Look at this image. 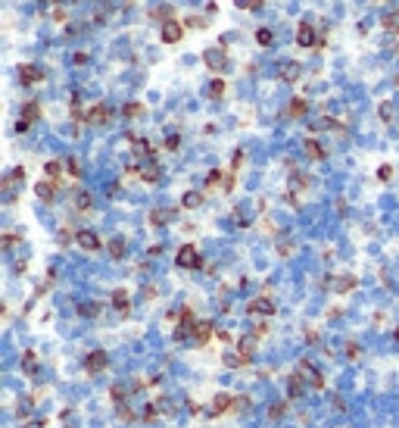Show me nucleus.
<instances>
[{
    "label": "nucleus",
    "instance_id": "f257e3e1",
    "mask_svg": "<svg viewBox=\"0 0 399 428\" xmlns=\"http://www.w3.org/2000/svg\"><path fill=\"white\" fill-rule=\"evenodd\" d=\"M196 316H193V309L190 306H184L181 313H178V325H175V341H187V338H193V328H196Z\"/></svg>",
    "mask_w": 399,
    "mask_h": 428
},
{
    "label": "nucleus",
    "instance_id": "f03ea898",
    "mask_svg": "<svg viewBox=\"0 0 399 428\" xmlns=\"http://www.w3.org/2000/svg\"><path fill=\"white\" fill-rule=\"evenodd\" d=\"M175 263L181 269H200V266H203V256H200V250L193 244H181L178 253H175Z\"/></svg>",
    "mask_w": 399,
    "mask_h": 428
},
{
    "label": "nucleus",
    "instance_id": "7ed1b4c3",
    "mask_svg": "<svg viewBox=\"0 0 399 428\" xmlns=\"http://www.w3.org/2000/svg\"><path fill=\"white\" fill-rule=\"evenodd\" d=\"M75 244L82 247V250H88V253H97V250L103 247L100 235H97V231H91V228H78V231H75Z\"/></svg>",
    "mask_w": 399,
    "mask_h": 428
},
{
    "label": "nucleus",
    "instance_id": "20e7f679",
    "mask_svg": "<svg viewBox=\"0 0 399 428\" xmlns=\"http://www.w3.org/2000/svg\"><path fill=\"white\" fill-rule=\"evenodd\" d=\"M203 63L212 72H225L228 69V50L225 47H209V50H203Z\"/></svg>",
    "mask_w": 399,
    "mask_h": 428
},
{
    "label": "nucleus",
    "instance_id": "39448f33",
    "mask_svg": "<svg viewBox=\"0 0 399 428\" xmlns=\"http://www.w3.org/2000/svg\"><path fill=\"white\" fill-rule=\"evenodd\" d=\"M296 372H300L312 387H325V375H322V369H318L312 360H300V369H296Z\"/></svg>",
    "mask_w": 399,
    "mask_h": 428
},
{
    "label": "nucleus",
    "instance_id": "423d86ee",
    "mask_svg": "<svg viewBox=\"0 0 399 428\" xmlns=\"http://www.w3.org/2000/svg\"><path fill=\"white\" fill-rule=\"evenodd\" d=\"M125 141L131 144V150H134V157H137V160H144V163H150V160H153V144H150L147 138H137V135H125Z\"/></svg>",
    "mask_w": 399,
    "mask_h": 428
},
{
    "label": "nucleus",
    "instance_id": "0eeeda50",
    "mask_svg": "<svg viewBox=\"0 0 399 428\" xmlns=\"http://www.w3.org/2000/svg\"><path fill=\"white\" fill-rule=\"evenodd\" d=\"M106 363H109L106 350H91V353L85 357V372H88V375H100V372L106 369Z\"/></svg>",
    "mask_w": 399,
    "mask_h": 428
},
{
    "label": "nucleus",
    "instance_id": "6e6552de",
    "mask_svg": "<svg viewBox=\"0 0 399 428\" xmlns=\"http://www.w3.org/2000/svg\"><path fill=\"white\" fill-rule=\"evenodd\" d=\"M159 38H163V44H178L184 38V22H178V19L166 22L163 28H159Z\"/></svg>",
    "mask_w": 399,
    "mask_h": 428
},
{
    "label": "nucleus",
    "instance_id": "1a4fd4ad",
    "mask_svg": "<svg viewBox=\"0 0 399 428\" xmlns=\"http://www.w3.org/2000/svg\"><path fill=\"white\" fill-rule=\"evenodd\" d=\"M247 313H250V316H274L277 306H274V300H268V297H256V300L247 303Z\"/></svg>",
    "mask_w": 399,
    "mask_h": 428
},
{
    "label": "nucleus",
    "instance_id": "9d476101",
    "mask_svg": "<svg viewBox=\"0 0 399 428\" xmlns=\"http://www.w3.org/2000/svg\"><path fill=\"white\" fill-rule=\"evenodd\" d=\"M109 119H112V109H109L106 103H94V106L88 109V116H85L88 125H106Z\"/></svg>",
    "mask_w": 399,
    "mask_h": 428
},
{
    "label": "nucleus",
    "instance_id": "9b49d317",
    "mask_svg": "<svg viewBox=\"0 0 399 428\" xmlns=\"http://www.w3.org/2000/svg\"><path fill=\"white\" fill-rule=\"evenodd\" d=\"M19 82H22V85H41V82H44V69L34 66V63L19 66Z\"/></svg>",
    "mask_w": 399,
    "mask_h": 428
},
{
    "label": "nucleus",
    "instance_id": "f8f14e48",
    "mask_svg": "<svg viewBox=\"0 0 399 428\" xmlns=\"http://www.w3.org/2000/svg\"><path fill=\"white\" fill-rule=\"evenodd\" d=\"M300 75H303V66H300L296 60H287V63H281V66H277V79H281V82H287V85L300 82Z\"/></svg>",
    "mask_w": 399,
    "mask_h": 428
},
{
    "label": "nucleus",
    "instance_id": "ddd939ff",
    "mask_svg": "<svg viewBox=\"0 0 399 428\" xmlns=\"http://www.w3.org/2000/svg\"><path fill=\"white\" fill-rule=\"evenodd\" d=\"M296 44L300 47H315V44H322V38L315 34V28L309 22H300L296 25Z\"/></svg>",
    "mask_w": 399,
    "mask_h": 428
},
{
    "label": "nucleus",
    "instance_id": "4468645a",
    "mask_svg": "<svg viewBox=\"0 0 399 428\" xmlns=\"http://www.w3.org/2000/svg\"><path fill=\"white\" fill-rule=\"evenodd\" d=\"M175 216H178L175 207H156V210H150V225H153V228H163V225H169Z\"/></svg>",
    "mask_w": 399,
    "mask_h": 428
},
{
    "label": "nucleus",
    "instance_id": "2eb2a0df",
    "mask_svg": "<svg viewBox=\"0 0 399 428\" xmlns=\"http://www.w3.org/2000/svg\"><path fill=\"white\" fill-rule=\"evenodd\" d=\"M303 150H306V157H309V160H318V163L328 160V147L318 141V138H306V141H303Z\"/></svg>",
    "mask_w": 399,
    "mask_h": 428
},
{
    "label": "nucleus",
    "instance_id": "dca6fc26",
    "mask_svg": "<svg viewBox=\"0 0 399 428\" xmlns=\"http://www.w3.org/2000/svg\"><path fill=\"white\" fill-rule=\"evenodd\" d=\"M358 285L355 275H340V278H325V288H334L337 294H349L352 288Z\"/></svg>",
    "mask_w": 399,
    "mask_h": 428
},
{
    "label": "nucleus",
    "instance_id": "f3484780",
    "mask_svg": "<svg viewBox=\"0 0 399 428\" xmlns=\"http://www.w3.org/2000/svg\"><path fill=\"white\" fill-rule=\"evenodd\" d=\"M72 203H75V210H78V213H91V210H94V197H91V191H85V188H75V194H72Z\"/></svg>",
    "mask_w": 399,
    "mask_h": 428
},
{
    "label": "nucleus",
    "instance_id": "a211bd4d",
    "mask_svg": "<svg viewBox=\"0 0 399 428\" xmlns=\"http://www.w3.org/2000/svg\"><path fill=\"white\" fill-rule=\"evenodd\" d=\"M34 194H37V200L53 203V200H56V181H50V178L37 181V184H34Z\"/></svg>",
    "mask_w": 399,
    "mask_h": 428
},
{
    "label": "nucleus",
    "instance_id": "6ab92c4d",
    "mask_svg": "<svg viewBox=\"0 0 399 428\" xmlns=\"http://www.w3.org/2000/svg\"><path fill=\"white\" fill-rule=\"evenodd\" d=\"M109 303H112V309H118V313H131V297H128V291L125 288H115L112 291V297H109Z\"/></svg>",
    "mask_w": 399,
    "mask_h": 428
},
{
    "label": "nucleus",
    "instance_id": "aec40b11",
    "mask_svg": "<svg viewBox=\"0 0 399 428\" xmlns=\"http://www.w3.org/2000/svg\"><path fill=\"white\" fill-rule=\"evenodd\" d=\"M137 175H141V178H144L147 184H156L159 178H163V166H159V163H153V160H150V163H144V166H137Z\"/></svg>",
    "mask_w": 399,
    "mask_h": 428
},
{
    "label": "nucleus",
    "instance_id": "412c9836",
    "mask_svg": "<svg viewBox=\"0 0 399 428\" xmlns=\"http://www.w3.org/2000/svg\"><path fill=\"white\" fill-rule=\"evenodd\" d=\"M212 334H215V325H212L209 319H200V322H196V328H193V341H196V344H206Z\"/></svg>",
    "mask_w": 399,
    "mask_h": 428
},
{
    "label": "nucleus",
    "instance_id": "4be33fe9",
    "mask_svg": "<svg viewBox=\"0 0 399 428\" xmlns=\"http://www.w3.org/2000/svg\"><path fill=\"white\" fill-rule=\"evenodd\" d=\"M234 400H237V397H231V394H218V397L212 400V410H209V416H222V413H231V410H234Z\"/></svg>",
    "mask_w": 399,
    "mask_h": 428
},
{
    "label": "nucleus",
    "instance_id": "5701e85b",
    "mask_svg": "<svg viewBox=\"0 0 399 428\" xmlns=\"http://www.w3.org/2000/svg\"><path fill=\"white\" fill-rule=\"evenodd\" d=\"M203 191H184V197H181V207L184 210H200V207H203Z\"/></svg>",
    "mask_w": 399,
    "mask_h": 428
},
{
    "label": "nucleus",
    "instance_id": "b1692460",
    "mask_svg": "<svg viewBox=\"0 0 399 428\" xmlns=\"http://www.w3.org/2000/svg\"><path fill=\"white\" fill-rule=\"evenodd\" d=\"M306 113H309V103H306L303 97H293V100L287 103V116H290V119H303Z\"/></svg>",
    "mask_w": 399,
    "mask_h": 428
},
{
    "label": "nucleus",
    "instance_id": "393cba45",
    "mask_svg": "<svg viewBox=\"0 0 399 428\" xmlns=\"http://www.w3.org/2000/svg\"><path fill=\"white\" fill-rule=\"evenodd\" d=\"M69 116H72V122H85V109H82V97L78 94H72V100H69Z\"/></svg>",
    "mask_w": 399,
    "mask_h": 428
},
{
    "label": "nucleus",
    "instance_id": "a878e982",
    "mask_svg": "<svg viewBox=\"0 0 399 428\" xmlns=\"http://www.w3.org/2000/svg\"><path fill=\"white\" fill-rule=\"evenodd\" d=\"M150 19H156V22H172L175 19V10L169 7V4H163V7H156V10H150Z\"/></svg>",
    "mask_w": 399,
    "mask_h": 428
},
{
    "label": "nucleus",
    "instance_id": "bb28decb",
    "mask_svg": "<svg viewBox=\"0 0 399 428\" xmlns=\"http://www.w3.org/2000/svg\"><path fill=\"white\" fill-rule=\"evenodd\" d=\"M237 353H241V357H247V360H253V353H256V338H241V341H237Z\"/></svg>",
    "mask_w": 399,
    "mask_h": 428
},
{
    "label": "nucleus",
    "instance_id": "cd10ccee",
    "mask_svg": "<svg viewBox=\"0 0 399 428\" xmlns=\"http://www.w3.org/2000/svg\"><path fill=\"white\" fill-rule=\"evenodd\" d=\"M37 116H41V103H37V100H28V103L22 106V122H28V125H31V122L37 119Z\"/></svg>",
    "mask_w": 399,
    "mask_h": 428
},
{
    "label": "nucleus",
    "instance_id": "c85d7f7f",
    "mask_svg": "<svg viewBox=\"0 0 399 428\" xmlns=\"http://www.w3.org/2000/svg\"><path fill=\"white\" fill-rule=\"evenodd\" d=\"M106 250H109V256H112V259H122V256H125V250H128V244H125V238H112V241L106 244Z\"/></svg>",
    "mask_w": 399,
    "mask_h": 428
},
{
    "label": "nucleus",
    "instance_id": "c756f323",
    "mask_svg": "<svg viewBox=\"0 0 399 428\" xmlns=\"http://www.w3.org/2000/svg\"><path fill=\"white\" fill-rule=\"evenodd\" d=\"M100 303H94V300H85L82 306H78V316H85V319H94V316H100Z\"/></svg>",
    "mask_w": 399,
    "mask_h": 428
},
{
    "label": "nucleus",
    "instance_id": "7c9ffc66",
    "mask_svg": "<svg viewBox=\"0 0 399 428\" xmlns=\"http://www.w3.org/2000/svg\"><path fill=\"white\" fill-rule=\"evenodd\" d=\"M381 25L390 31V34H399V10H393V13H387L384 19H381Z\"/></svg>",
    "mask_w": 399,
    "mask_h": 428
},
{
    "label": "nucleus",
    "instance_id": "2f4dec72",
    "mask_svg": "<svg viewBox=\"0 0 399 428\" xmlns=\"http://www.w3.org/2000/svg\"><path fill=\"white\" fill-rule=\"evenodd\" d=\"M225 91H228L225 79H212V82H209V97H212V100H222V97H225Z\"/></svg>",
    "mask_w": 399,
    "mask_h": 428
},
{
    "label": "nucleus",
    "instance_id": "473e14b6",
    "mask_svg": "<svg viewBox=\"0 0 399 428\" xmlns=\"http://www.w3.org/2000/svg\"><path fill=\"white\" fill-rule=\"evenodd\" d=\"M303 381H306V378H303L300 372H296V375H290V397H293V400H296V397H303V391H306V384H303Z\"/></svg>",
    "mask_w": 399,
    "mask_h": 428
},
{
    "label": "nucleus",
    "instance_id": "72a5a7b5",
    "mask_svg": "<svg viewBox=\"0 0 399 428\" xmlns=\"http://www.w3.org/2000/svg\"><path fill=\"white\" fill-rule=\"evenodd\" d=\"M122 116H125V119H137V116H144V103H137V100L125 103L122 106Z\"/></svg>",
    "mask_w": 399,
    "mask_h": 428
},
{
    "label": "nucleus",
    "instance_id": "f704fd0d",
    "mask_svg": "<svg viewBox=\"0 0 399 428\" xmlns=\"http://www.w3.org/2000/svg\"><path fill=\"white\" fill-rule=\"evenodd\" d=\"M109 397H112V403H115V406H125V397H128V391H125L122 384H112V387H109Z\"/></svg>",
    "mask_w": 399,
    "mask_h": 428
},
{
    "label": "nucleus",
    "instance_id": "c9c22d12",
    "mask_svg": "<svg viewBox=\"0 0 399 428\" xmlns=\"http://www.w3.org/2000/svg\"><path fill=\"white\" fill-rule=\"evenodd\" d=\"M225 360V366L228 369H244V366H250L253 360H247V357H241V353H234V357H222Z\"/></svg>",
    "mask_w": 399,
    "mask_h": 428
},
{
    "label": "nucleus",
    "instance_id": "e433bc0d",
    "mask_svg": "<svg viewBox=\"0 0 399 428\" xmlns=\"http://www.w3.org/2000/svg\"><path fill=\"white\" fill-rule=\"evenodd\" d=\"M256 41H259V44H262V47H271V44H274V31H271V28H265V25H262V28H259V31H256Z\"/></svg>",
    "mask_w": 399,
    "mask_h": 428
},
{
    "label": "nucleus",
    "instance_id": "4c0bfd02",
    "mask_svg": "<svg viewBox=\"0 0 399 428\" xmlns=\"http://www.w3.org/2000/svg\"><path fill=\"white\" fill-rule=\"evenodd\" d=\"M59 172H63V163H56V160H47V163H44V175H47L50 181H56Z\"/></svg>",
    "mask_w": 399,
    "mask_h": 428
},
{
    "label": "nucleus",
    "instance_id": "58836bf2",
    "mask_svg": "<svg viewBox=\"0 0 399 428\" xmlns=\"http://www.w3.org/2000/svg\"><path fill=\"white\" fill-rule=\"evenodd\" d=\"M22 369L25 372H34L37 369V353H34V350H25V353H22Z\"/></svg>",
    "mask_w": 399,
    "mask_h": 428
},
{
    "label": "nucleus",
    "instance_id": "ea45409f",
    "mask_svg": "<svg viewBox=\"0 0 399 428\" xmlns=\"http://www.w3.org/2000/svg\"><path fill=\"white\" fill-rule=\"evenodd\" d=\"M234 7L237 10H262L265 0H234Z\"/></svg>",
    "mask_w": 399,
    "mask_h": 428
},
{
    "label": "nucleus",
    "instance_id": "a19ab883",
    "mask_svg": "<svg viewBox=\"0 0 399 428\" xmlns=\"http://www.w3.org/2000/svg\"><path fill=\"white\" fill-rule=\"evenodd\" d=\"M225 178H228V175H225L222 169H212V172L206 175V188H215V184H225Z\"/></svg>",
    "mask_w": 399,
    "mask_h": 428
},
{
    "label": "nucleus",
    "instance_id": "79ce46f5",
    "mask_svg": "<svg viewBox=\"0 0 399 428\" xmlns=\"http://www.w3.org/2000/svg\"><path fill=\"white\" fill-rule=\"evenodd\" d=\"M66 172H69V175L78 181V178H82V163H78L75 157H69V160H66Z\"/></svg>",
    "mask_w": 399,
    "mask_h": 428
},
{
    "label": "nucleus",
    "instance_id": "37998d69",
    "mask_svg": "<svg viewBox=\"0 0 399 428\" xmlns=\"http://www.w3.org/2000/svg\"><path fill=\"white\" fill-rule=\"evenodd\" d=\"M159 410H163V406H159V400H156V403H147V406H144V422H153V419L159 416Z\"/></svg>",
    "mask_w": 399,
    "mask_h": 428
},
{
    "label": "nucleus",
    "instance_id": "c03bdc74",
    "mask_svg": "<svg viewBox=\"0 0 399 428\" xmlns=\"http://www.w3.org/2000/svg\"><path fill=\"white\" fill-rule=\"evenodd\" d=\"M284 413H287V403H271L268 406V419H281Z\"/></svg>",
    "mask_w": 399,
    "mask_h": 428
},
{
    "label": "nucleus",
    "instance_id": "a18cd8bd",
    "mask_svg": "<svg viewBox=\"0 0 399 428\" xmlns=\"http://www.w3.org/2000/svg\"><path fill=\"white\" fill-rule=\"evenodd\" d=\"M381 119H384L387 125L393 122V103H390V100H384V103H381Z\"/></svg>",
    "mask_w": 399,
    "mask_h": 428
},
{
    "label": "nucleus",
    "instance_id": "49530a36",
    "mask_svg": "<svg viewBox=\"0 0 399 428\" xmlns=\"http://www.w3.org/2000/svg\"><path fill=\"white\" fill-rule=\"evenodd\" d=\"M19 241H22V238L16 235V231H10V235H4V244H0V247H4V250H13Z\"/></svg>",
    "mask_w": 399,
    "mask_h": 428
},
{
    "label": "nucleus",
    "instance_id": "de8ad7c7",
    "mask_svg": "<svg viewBox=\"0 0 399 428\" xmlns=\"http://www.w3.org/2000/svg\"><path fill=\"white\" fill-rule=\"evenodd\" d=\"M290 188H293V191H296V188H300V191H303V188H309V175H296V172H293Z\"/></svg>",
    "mask_w": 399,
    "mask_h": 428
},
{
    "label": "nucleus",
    "instance_id": "09e8293b",
    "mask_svg": "<svg viewBox=\"0 0 399 428\" xmlns=\"http://www.w3.org/2000/svg\"><path fill=\"white\" fill-rule=\"evenodd\" d=\"M358 353H362V347H358L355 341H349L346 344V360H358Z\"/></svg>",
    "mask_w": 399,
    "mask_h": 428
},
{
    "label": "nucleus",
    "instance_id": "8fccbe9b",
    "mask_svg": "<svg viewBox=\"0 0 399 428\" xmlns=\"http://www.w3.org/2000/svg\"><path fill=\"white\" fill-rule=\"evenodd\" d=\"M115 413H118V419H122V422H134V410H128V406H118Z\"/></svg>",
    "mask_w": 399,
    "mask_h": 428
},
{
    "label": "nucleus",
    "instance_id": "3c124183",
    "mask_svg": "<svg viewBox=\"0 0 399 428\" xmlns=\"http://www.w3.org/2000/svg\"><path fill=\"white\" fill-rule=\"evenodd\" d=\"M181 147V135H169L166 138V150H178Z\"/></svg>",
    "mask_w": 399,
    "mask_h": 428
},
{
    "label": "nucleus",
    "instance_id": "603ef678",
    "mask_svg": "<svg viewBox=\"0 0 399 428\" xmlns=\"http://www.w3.org/2000/svg\"><path fill=\"white\" fill-rule=\"evenodd\" d=\"M377 178H381V181H390V178H393V166H381V169H377Z\"/></svg>",
    "mask_w": 399,
    "mask_h": 428
},
{
    "label": "nucleus",
    "instance_id": "864d4df0",
    "mask_svg": "<svg viewBox=\"0 0 399 428\" xmlns=\"http://www.w3.org/2000/svg\"><path fill=\"white\" fill-rule=\"evenodd\" d=\"M187 25H190V28H203V25H206V19H200V16H190V19H187Z\"/></svg>",
    "mask_w": 399,
    "mask_h": 428
},
{
    "label": "nucleus",
    "instance_id": "5fc2aeb1",
    "mask_svg": "<svg viewBox=\"0 0 399 428\" xmlns=\"http://www.w3.org/2000/svg\"><path fill=\"white\" fill-rule=\"evenodd\" d=\"M241 163H244V150H237V153H234V166H231V169L237 172V169H241Z\"/></svg>",
    "mask_w": 399,
    "mask_h": 428
},
{
    "label": "nucleus",
    "instance_id": "6e6d98bb",
    "mask_svg": "<svg viewBox=\"0 0 399 428\" xmlns=\"http://www.w3.org/2000/svg\"><path fill=\"white\" fill-rule=\"evenodd\" d=\"M265 334H268V328H265V325H256V328H253V338H256V341H259V338H265Z\"/></svg>",
    "mask_w": 399,
    "mask_h": 428
},
{
    "label": "nucleus",
    "instance_id": "4d7b16f0",
    "mask_svg": "<svg viewBox=\"0 0 399 428\" xmlns=\"http://www.w3.org/2000/svg\"><path fill=\"white\" fill-rule=\"evenodd\" d=\"M28 128H31V125H28V122H22V119H19V122H16V132H19V135H25V132H28Z\"/></svg>",
    "mask_w": 399,
    "mask_h": 428
},
{
    "label": "nucleus",
    "instance_id": "13d9d810",
    "mask_svg": "<svg viewBox=\"0 0 399 428\" xmlns=\"http://www.w3.org/2000/svg\"><path fill=\"white\" fill-rule=\"evenodd\" d=\"M72 63H78V66L88 63V53H75V57H72Z\"/></svg>",
    "mask_w": 399,
    "mask_h": 428
},
{
    "label": "nucleus",
    "instance_id": "bf43d9fd",
    "mask_svg": "<svg viewBox=\"0 0 399 428\" xmlns=\"http://www.w3.org/2000/svg\"><path fill=\"white\" fill-rule=\"evenodd\" d=\"M22 428H44V422H41V419H34V422H28V425H22Z\"/></svg>",
    "mask_w": 399,
    "mask_h": 428
},
{
    "label": "nucleus",
    "instance_id": "052dcab7",
    "mask_svg": "<svg viewBox=\"0 0 399 428\" xmlns=\"http://www.w3.org/2000/svg\"><path fill=\"white\" fill-rule=\"evenodd\" d=\"M393 338H396V341H399V325H396V331H393Z\"/></svg>",
    "mask_w": 399,
    "mask_h": 428
},
{
    "label": "nucleus",
    "instance_id": "680f3d73",
    "mask_svg": "<svg viewBox=\"0 0 399 428\" xmlns=\"http://www.w3.org/2000/svg\"><path fill=\"white\" fill-rule=\"evenodd\" d=\"M44 4H63V0H44Z\"/></svg>",
    "mask_w": 399,
    "mask_h": 428
},
{
    "label": "nucleus",
    "instance_id": "e2e57ef3",
    "mask_svg": "<svg viewBox=\"0 0 399 428\" xmlns=\"http://www.w3.org/2000/svg\"><path fill=\"white\" fill-rule=\"evenodd\" d=\"M396 88H399V75H396Z\"/></svg>",
    "mask_w": 399,
    "mask_h": 428
},
{
    "label": "nucleus",
    "instance_id": "0e129e2a",
    "mask_svg": "<svg viewBox=\"0 0 399 428\" xmlns=\"http://www.w3.org/2000/svg\"><path fill=\"white\" fill-rule=\"evenodd\" d=\"M396 50H399V47H396Z\"/></svg>",
    "mask_w": 399,
    "mask_h": 428
}]
</instances>
